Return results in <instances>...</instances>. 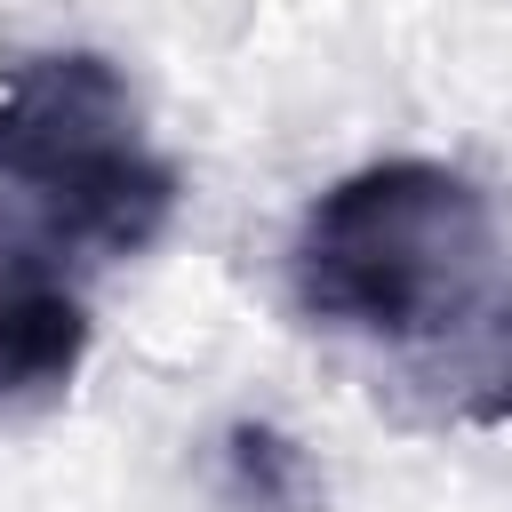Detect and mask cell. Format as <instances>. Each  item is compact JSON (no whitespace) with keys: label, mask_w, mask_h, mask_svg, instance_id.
<instances>
[{"label":"cell","mask_w":512,"mask_h":512,"mask_svg":"<svg viewBox=\"0 0 512 512\" xmlns=\"http://www.w3.org/2000/svg\"><path fill=\"white\" fill-rule=\"evenodd\" d=\"M0 184L48 240L88 256H144L184 192L120 64L96 48H40L0 72Z\"/></svg>","instance_id":"cell-2"},{"label":"cell","mask_w":512,"mask_h":512,"mask_svg":"<svg viewBox=\"0 0 512 512\" xmlns=\"http://www.w3.org/2000/svg\"><path fill=\"white\" fill-rule=\"evenodd\" d=\"M288 296L312 328L352 344L472 352L512 312L496 208L448 160H368L304 208Z\"/></svg>","instance_id":"cell-1"},{"label":"cell","mask_w":512,"mask_h":512,"mask_svg":"<svg viewBox=\"0 0 512 512\" xmlns=\"http://www.w3.org/2000/svg\"><path fill=\"white\" fill-rule=\"evenodd\" d=\"M88 360V304L64 280L48 232L0 216V408L56 400Z\"/></svg>","instance_id":"cell-3"}]
</instances>
